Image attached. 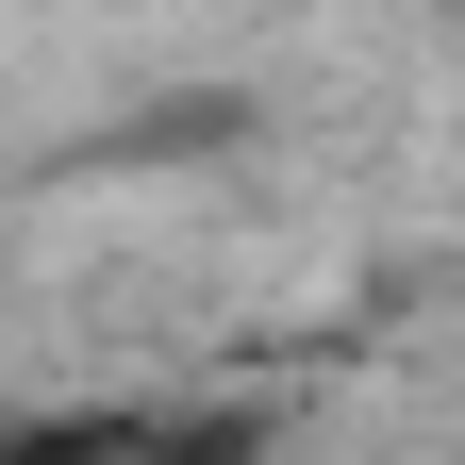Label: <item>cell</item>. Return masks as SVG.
<instances>
[{
  "label": "cell",
  "instance_id": "obj_1",
  "mask_svg": "<svg viewBox=\"0 0 465 465\" xmlns=\"http://www.w3.org/2000/svg\"><path fill=\"white\" fill-rule=\"evenodd\" d=\"M0 465H266L250 399H67V416H0Z\"/></svg>",
  "mask_w": 465,
  "mask_h": 465
}]
</instances>
